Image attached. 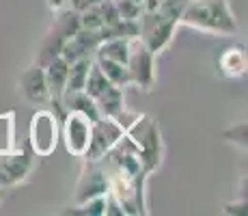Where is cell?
Segmentation results:
<instances>
[{
    "label": "cell",
    "instance_id": "obj_17",
    "mask_svg": "<svg viewBox=\"0 0 248 216\" xmlns=\"http://www.w3.org/2000/svg\"><path fill=\"white\" fill-rule=\"evenodd\" d=\"M110 84L112 83L104 76V71L99 69V65L95 63V59H93L91 69H89V76H87V83H84V93H87L89 98L95 102V98H99V95H102Z\"/></svg>",
    "mask_w": 248,
    "mask_h": 216
},
{
    "label": "cell",
    "instance_id": "obj_4",
    "mask_svg": "<svg viewBox=\"0 0 248 216\" xmlns=\"http://www.w3.org/2000/svg\"><path fill=\"white\" fill-rule=\"evenodd\" d=\"M61 119L56 117L54 110H37L31 117V126H28V143H31V151L35 156H50L56 150V143L61 138Z\"/></svg>",
    "mask_w": 248,
    "mask_h": 216
},
{
    "label": "cell",
    "instance_id": "obj_13",
    "mask_svg": "<svg viewBox=\"0 0 248 216\" xmlns=\"http://www.w3.org/2000/svg\"><path fill=\"white\" fill-rule=\"evenodd\" d=\"M125 89L110 84L99 98H95V106L99 110V117H112L117 119L125 110Z\"/></svg>",
    "mask_w": 248,
    "mask_h": 216
},
{
    "label": "cell",
    "instance_id": "obj_21",
    "mask_svg": "<svg viewBox=\"0 0 248 216\" xmlns=\"http://www.w3.org/2000/svg\"><path fill=\"white\" fill-rule=\"evenodd\" d=\"M99 2H102V0H67V7L76 13H82V11H87V9L95 7V4H99Z\"/></svg>",
    "mask_w": 248,
    "mask_h": 216
},
{
    "label": "cell",
    "instance_id": "obj_15",
    "mask_svg": "<svg viewBox=\"0 0 248 216\" xmlns=\"http://www.w3.org/2000/svg\"><path fill=\"white\" fill-rule=\"evenodd\" d=\"M91 63H93V56H84V59H78V61H74V63H69L67 86H65V93L84 91V83H87ZM65 93H63V95H65Z\"/></svg>",
    "mask_w": 248,
    "mask_h": 216
},
{
    "label": "cell",
    "instance_id": "obj_9",
    "mask_svg": "<svg viewBox=\"0 0 248 216\" xmlns=\"http://www.w3.org/2000/svg\"><path fill=\"white\" fill-rule=\"evenodd\" d=\"M46 71V83H47V95H50V104H54V113L59 119H63L65 110L61 106V100H63L65 86H67V71L69 63L63 61L61 56L52 59L47 65H44Z\"/></svg>",
    "mask_w": 248,
    "mask_h": 216
},
{
    "label": "cell",
    "instance_id": "obj_1",
    "mask_svg": "<svg viewBox=\"0 0 248 216\" xmlns=\"http://www.w3.org/2000/svg\"><path fill=\"white\" fill-rule=\"evenodd\" d=\"M179 26L216 37H233L240 31L229 0H188L181 11Z\"/></svg>",
    "mask_w": 248,
    "mask_h": 216
},
{
    "label": "cell",
    "instance_id": "obj_14",
    "mask_svg": "<svg viewBox=\"0 0 248 216\" xmlns=\"http://www.w3.org/2000/svg\"><path fill=\"white\" fill-rule=\"evenodd\" d=\"M130 41L132 39H123V37H117V39H106L97 46L93 56H104V59L117 61V63H127V56H130Z\"/></svg>",
    "mask_w": 248,
    "mask_h": 216
},
{
    "label": "cell",
    "instance_id": "obj_24",
    "mask_svg": "<svg viewBox=\"0 0 248 216\" xmlns=\"http://www.w3.org/2000/svg\"><path fill=\"white\" fill-rule=\"evenodd\" d=\"M134 2H138V4H142V0H134Z\"/></svg>",
    "mask_w": 248,
    "mask_h": 216
},
{
    "label": "cell",
    "instance_id": "obj_7",
    "mask_svg": "<svg viewBox=\"0 0 248 216\" xmlns=\"http://www.w3.org/2000/svg\"><path fill=\"white\" fill-rule=\"evenodd\" d=\"M35 169V153L31 150H16L0 156V186L16 188L31 177Z\"/></svg>",
    "mask_w": 248,
    "mask_h": 216
},
{
    "label": "cell",
    "instance_id": "obj_22",
    "mask_svg": "<svg viewBox=\"0 0 248 216\" xmlns=\"http://www.w3.org/2000/svg\"><path fill=\"white\" fill-rule=\"evenodd\" d=\"M46 2H47V7H50L52 13H56V11L67 7V0H46Z\"/></svg>",
    "mask_w": 248,
    "mask_h": 216
},
{
    "label": "cell",
    "instance_id": "obj_11",
    "mask_svg": "<svg viewBox=\"0 0 248 216\" xmlns=\"http://www.w3.org/2000/svg\"><path fill=\"white\" fill-rule=\"evenodd\" d=\"M99 43H102V35H99V31H87V28H80L76 35H71L69 39L65 41L63 50H61V59L67 61V63H74V61L84 59V56H93Z\"/></svg>",
    "mask_w": 248,
    "mask_h": 216
},
{
    "label": "cell",
    "instance_id": "obj_2",
    "mask_svg": "<svg viewBox=\"0 0 248 216\" xmlns=\"http://www.w3.org/2000/svg\"><path fill=\"white\" fill-rule=\"evenodd\" d=\"M80 31V16L76 11H71L69 7L61 9V11L54 13V20H52L50 28L41 39V46L37 50V63L39 65H47L52 59L61 56V50H63L65 41L69 39L71 35Z\"/></svg>",
    "mask_w": 248,
    "mask_h": 216
},
{
    "label": "cell",
    "instance_id": "obj_10",
    "mask_svg": "<svg viewBox=\"0 0 248 216\" xmlns=\"http://www.w3.org/2000/svg\"><path fill=\"white\" fill-rule=\"evenodd\" d=\"M20 86L22 95L28 100L31 104H50V95H47V83H46V71L44 65L31 63L20 76Z\"/></svg>",
    "mask_w": 248,
    "mask_h": 216
},
{
    "label": "cell",
    "instance_id": "obj_6",
    "mask_svg": "<svg viewBox=\"0 0 248 216\" xmlns=\"http://www.w3.org/2000/svg\"><path fill=\"white\" fill-rule=\"evenodd\" d=\"M61 138H63V145L71 156L82 158L89 150L91 143V126L93 121L82 113H76V110H65L63 119H61Z\"/></svg>",
    "mask_w": 248,
    "mask_h": 216
},
{
    "label": "cell",
    "instance_id": "obj_3",
    "mask_svg": "<svg viewBox=\"0 0 248 216\" xmlns=\"http://www.w3.org/2000/svg\"><path fill=\"white\" fill-rule=\"evenodd\" d=\"M158 56L149 50L138 37L130 41V56H127V74H130V86H136L142 93L154 91L158 83V67H155Z\"/></svg>",
    "mask_w": 248,
    "mask_h": 216
},
{
    "label": "cell",
    "instance_id": "obj_16",
    "mask_svg": "<svg viewBox=\"0 0 248 216\" xmlns=\"http://www.w3.org/2000/svg\"><path fill=\"white\" fill-rule=\"evenodd\" d=\"M93 59H95V63L99 65V69L104 71V76H106L114 86H121V89H127V86H130L127 65L117 63V61H110V59H104V56H93Z\"/></svg>",
    "mask_w": 248,
    "mask_h": 216
},
{
    "label": "cell",
    "instance_id": "obj_12",
    "mask_svg": "<svg viewBox=\"0 0 248 216\" xmlns=\"http://www.w3.org/2000/svg\"><path fill=\"white\" fill-rule=\"evenodd\" d=\"M216 65H218V69H220L222 78L235 80V78L246 76V67H248L246 48L229 46L225 50H220V54H218V59H216Z\"/></svg>",
    "mask_w": 248,
    "mask_h": 216
},
{
    "label": "cell",
    "instance_id": "obj_19",
    "mask_svg": "<svg viewBox=\"0 0 248 216\" xmlns=\"http://www.w3.org/2000/svg\"><path fill=\"white\" fill-rule=\"evenodd\" d=\"M112 2L117 7L121 20H138L142 13V4L134 2V0H112Z\"/></svg>",
    "mask_w": 248,
    "mask_h": 216
},
{
    "label": "cell",
    "instance_id": "obj_18",
    "mask_svg": "<svg viewBox=\"0 0 248 216\" xmlns=\"http://www.w3.org/2000/svg\"><path fill=\"white\" fill-rule=\"evenodd\" d=\"M222 141L235 145L237 150L246 151L248 147V123L246 121H237L233 126H229L227 130H222Z\"/></svg>",
    "mask_w": 248,
    "mask_h": 216
},
{
    "label": "cell",
    "instance_id": "obj_8",
    "mask_svg": "<svg viewBox=\"0 0 248 216\" xmlns=\"http://www.w3.org/2000/svg\"><path fill=\"white\" fill-rule=\"evenodd\" d=\"M106 193H108V175H106V169H104L102 160H97V162L84 160L80 180H78V184H76L74 205L84 203V201L93 199V197L106 195Z\"/></svg>",
    "mask_w": 248,
    "mask_h": 216
},
{
    "label": "cell",
    "instance_id": "obj_20",
    "mask_svg": "<svg viewBox=\"0 0 248 216\" xmlns=\"http://www.w3.org/2000/svg\"><path fill=\"white\" fill-rule=\"evenodd\" d=\"M246 205H248V201H246V197H237L235 201H229V203L222 205V214H227V216H246Z\"/></svg>",
    "mask_w": 248,
    "mask_h": 216
},
{
    "label": "cell",
    "instance_id": "obj_5",
    "mask_svg": "<svg viewBox=\"0 0 248 216\" xmlns=\"http://www.w3.org/2000/svg\"><path fill=\"white\" fill-rule=\"evenodd\" d=\"M123 136H125V128H123L121 121H117L112 117H99L91 126V143L82 158L91 162L102 160Z\"/></svg>",
    "mask_w": 248,
    "mask_h": 216
},
{
    "label": "cell",
    "instance_id": "obj_23",
    "mask_svg": "<svg viewBox=\"0 0 248 216\" xmlns=\"http://www.w3.org/2000/svg\"><path fill=\"white\" fill-rule=\"evenodd\" d=\"M2 199H4V188L0 186V203H2Z\"/></svg>",
    "mask_w": 248,
    "mask_h": 216
}]
</instances>
